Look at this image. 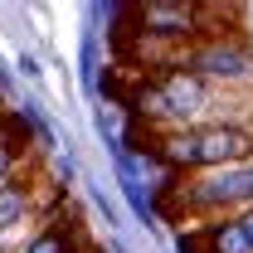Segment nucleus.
Here are the masks:
<instances>
[{
	"instance_id": "obj_1",
	"label": "nucleus",
	"mask_w": 253,
	"mask_h": 253,
	"mask_svg": "<svg viewBox=\"0 0 253 253\" xmlns=\"http://www.w3.org/2000/svg\"><path fill=\"white\" fill-rule=\"evenodd\" d=\"M122 93L131 112L141 117V126L156 136L224 122V117H253V88H219L185 68H141L126 78Z\"/></svg>"
},
{
	"instance_id": "obj_3",
	"label": "nucleus",
	"mask_w": 253,
	"mask_h": 253,
	"mask_svg": "<svg viewBox=\"0 0 253 253\" xmlns=\"http://www.w3.org/2000/svg\"><path fill=\"white\" fill-rule=\"evenodd\" d=\"M166 210L195 229L253 210V161L205 170V175H175V185L166 190Z\"/></svg>"
},
{
	"instance_id": "obj_5",
	"label": "nucleus",
	"mask_w": 253,
	"mask_h": 253,
	"mask_svg": "<svg viewBox=\"0 0 253 253\" xmlns=\"http://www.w3.org/2000/svg\"><path fill=\"white\" fill-rule=\"evenodd\" d=\"M44 195H49V190H39L30 175H15V180L0 185V244H10V234L30 229V224L39 219V210H49Z\"/></svg>"
},
{
	"instance_id": "obj_6",
	"label": "nucleus",
	"mask_w": 253,
	"mask_h": 253,
	"mask_svg": "<svg viewBox=\"0 0 253 253\" xmlns=\"http://www.w3.org/2000/svg\"><path fill=\"white\" fill-rule=\"evenodd\" d=\"M190 253H253V210L229 214V219H214V224H205V229H195Z\"/></svg>"
},
{
	"instance_id": "obj_4",
	"label": "nucleus",
	"mask_w": 253,
	"mask_h": 253,
	"mask_svg": "<svg viewBox=\"0 0 253 253\" xmlns=\"http://www.w3.org/2000/svg\"><path fill=\"white\" fill-rule=\"evenodd\" d=\"M141 68H185L219 88H253V39L244 30H219L210 39H195V44H180V49H166L156 59L136 63V73Z\"/></svg>"
},
{
	"instance_id": "obj_7",
	"label": "nucleus",
	"mask_w": 253,
	"mask_h": 253,
	"mask_svg": "<svg viewBox=\"0 0 253 253\" xmlns=\"http://www.w3.org/2000/svg\"><path fill=\"white\" fill-rule=\"evenodd\" d=\"M15 253H83V249H78V229H73V219H49V224H39Z\"/></svg>"
},
{
	"instance_id": "obj_2",
	"label": "nucleus",
	"mask_w": 253,
	"mask_h": 253,
	"mask_svg": "<svg viewBox=\"0 0 253 253\" xmlns=\"http://www.w3.org/2000/svg\"><path fill=\"white\" fill-rule=\"evenodd\" d=\"M156 156L175 175H205V170L253 161V117H224V122H205V126H190V131L156 136Z\"/></svg>"
},
{
	"instance_id": "obj_9",
	"label": "nucleus",
	"mask_w": 253,
	"mask_h": 253,
	"mask_svg": "<svg viewBox=\"0 0 253 253\" xmlns=\"http://www.w3.org/2000/svg\"><path fill=\"white\" fill-rule=\"evenodd\" d=\"M83 253H97V249H83Z\"/></svg>"
},
{
	"instance_id": "obj_8",
	"label": "nucleus",
	"mask_w": 253,
	"mask_h": 253,
	"mask_svg": "<svg viewBox=\"0 0 253 253\" xmlns=\"http://www.w3.org/2000/svg\"><path fill=\"white\" fill-rule=\"evenodd\" d=\"M20 166H25L20 146H15V141L0 131V185H5V180H15V175H20Z\"/></svg>"
}]
</instances>
